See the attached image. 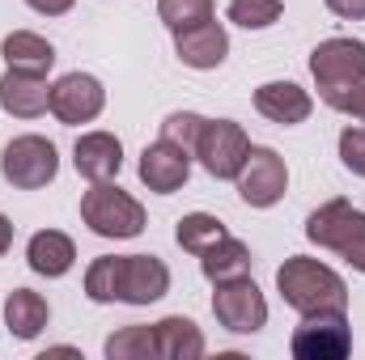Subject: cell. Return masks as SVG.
<instances>
[{
	"label": "cell",
	"mask_w": 365,
	"mask_h": 360,
	"mask_svg": "<svg viewBox=\"0 0 365 360\" xmlns=\"http://www.w3.org/2000/svg\"><path fill=\"white\" fill-rule=\"evenodd\" d=\"M170 292V268L158 255H102L86 271V297L98 305H149Z\"/></svg>",
	"instance_id": "6da1fadb"
},
{
	"label": "cell",
	"mask_w": 365,
	"mask_h": 360,
	"mask_svg": "<svg viewBox=\"0 0 365 360\" xmlns=\"http://www.w3.org/2000/svg\"><path fill=\"white\" fill-rule=\"evenodd\" d=\"M276 288L284 297L289 309L297 314H314V309H344L349 305V284L319 259H306V255H293L284 259L276 271Z\"/></svg>",
	"instance_id": "7a4b0ae2"
},
{
	"label": "cell",
	"mask_w": 365,
	"mask_h": 360,
	"mask_svg": "<svg viewBox=\"0 0 365 360\" xmlns=\"http://www.w3.org/2000/svg\"><path fill=\"white\" fill-rule=\"evenodd\" d=\"M306 238L323 250H336L344 263L365 275V212L349 199H327L306 216Z\"/></svg>",
	"instance_id": "3957f363"
},
{
	"label": "cell",
	"mask_w": 365,
	"mask_h": 360,
	"mask_svg": "<svg viewBox=\"0 0 365 360\" xmlns=\"http://www.w3.org/2000/svg\"><path fill=\"white\" fill-rule=\"evenodd\" d=\"M81 221L98 238H140L145 233V208L110 182H93L81 195Z\"/></svg>",
	"instance_id": "277c9868"
},
{
	"label": "cell",
	"mask_w": 365,
	"mask_h": 360,
	"mask_svg": "<svg viewBox=\"0 0 365 360\" xmlns=\"http://www.w3.org/2000/svg\"><path fill=\"white\" fill-rule=\"evenodd\" d=\"M310 73H314L319 97L331 106L353 81L365 77V43H357V38H327V43H319L310 51Z\"/></svg>",
	"instance_id": "5b68a950"
},
{
	"label": "cell",
	"mask_w": 365,
	"mask_h": 360,
	"mask_svg": "<svg viewBox=\"0 0 365 360\" xmlns=\"http://www.w3.org/2000/svg\"><path fill=\"white\" fill-rule=\"evenodd\" d=\"M289 352L297 360H344L353 352V331L344 309H314L302 314V327L289 339Z\"/></svg>",
	"instance_id": "8992f818"
},
{
	"label": "cell",
	"mask_w": 365,
	"mask_h": 360,
	"mask_svg": "<svg viewBox=\"0 0 365 360\" xmlns=\"http://www.w3.org/2000/svg\"><path fill=\"white\" fill-rule=\"evenodd\" d=\"M0 174L17 191H38L60 174V153L47 136H17L0 153Z\"/></svg>",
	"instance_id": "52a82bcc"
},
{
	"label": "cell",
	"mask_w": 365,
	"mask_h": 360,
	"mask_svg": "<svg viewBox=\"0 0 365 360\" xmlns=\"http://www.w3.org/2000/svg\"><path fill=\"white\" fill-rule=\"evenodd\" d=\"M212 314L225 331L234 335H255L264 331L268 322V301L259 292V284L251 275H234V280H221L217 292H212Z\"/></svg>",
	"instance_id": "ba28073f"
},
{
	"label": "cell",
	"mask_w": 365,
	"mask_h": 360,
	"mask_svg": "<svg viewBox=\"0 0 365 360\" xmlns=\"http://www.w3.org/2000/svg\"><path fill=\"white\" fill-rule=\"evenodd\" d=\"M247 153H251V140L234 119H204V132L195 140V157L212 179H238Z\"/></svg>",
	"instance_id": "9c48e42d"
},
{
	"label": "cell",
	"mask_w": 365,
	"mask_h": 360,
	"mask_svg": "<svg viewBox=\"0 0 365 360\" xmlns=\"http://www.w3.org/2000/svg\"><path fill=\"white\" fill-rule=\"evenodd\" d=\"M234 182H238V195H242L251 208H272L276 199L284 195V186H289L284 157H280L276 149H251Z\"/></svg>",
	"instance_id": "30bf717a"
},
{
	"label": "cell",
	"mask_w": 365,
	"mask_h": 360,
	"mask_svg": "<svg viewBox=\"0 0 365 360\" xmlns=\"http://www.w3.org/2000/svg\"><path fill=\"white\" fill-rule=\"evenodd\" d=\"M102 106H106V90L90 73H68V77H60L51 85V115L60 123H68V127L93 123L102 115Z\"/></svg>",
	"instance_id": "8fae6325"
},
{
	"label": "cell",
	"mask_w": 365,
	"mask_h": 360,
	"mask_svg": "<svg viewBox=\"0 0 365 360\" xmlns=\"http://www.w3.org/2000/svg\"><path fill=\"white\" fill-rule=\"evenodd\" d=\"M191 174V153L179 149V144H170V140H153V144H145V153H140V182L149 186V191H158V195H175L182 182Z\"/></svg>",
	"instance_id": "7c38bea8"
},
{
	"label": "cell",
	"mask_w": 365,
	"mask_h": 360,
	"mask_svg": "<svg viewBox=\"0 0 365 360\" xmlns=\"http://www.w3.org/2000/svg\"><path fill=\"white\" fill-rule=\"evenodd\" d=\"M175 51H179V60L187 68L208 73V68H221V64H225V55H230V34H225L221 21L208 17V21H200V26L175 34Z\"/></svg>",
	"instance_id": "4fadbf2b"
},
{
	"label": "cell",
	"mask_w": 365,
	"mask_h": 360,
	"mask_svg": "<svg viewBox=\"0 0 365 360\" xmlns=\"http://www.w3.org/2000/svg\"><path fill=\"white\" fill-rule=\"evenodd\" d=\"M0 110L13 115V119H38L43 110H51V85H47V77L9 68L0 77Z\"/></svg>",
	"instance_id": "5bb4252c"
},
{
	"label": "cell",
	"mask_w": 365,
	"mask_h": 360,
	"mask_svg": "<svg viewBox=\"0 0 365 360\" xmlns=\"http://www.w3.org/2000/svg\"><path fill=\"white\" fill-rule=\"evenodd\" d=\"M73 166H77L81 179L110 182L119 174V166H123V144H119V136H110V132H86V136L77 140V149H73Z\"/></svg>",
	"instance_id": "9a60e30c"
},
{
	"label": "cell",
	"mask_w": 365,
	"mask_h": 360,
	"mask_svg": "<svg viewBox=\"0 0 365 360\" xmlns=\"http://www.w3.org/2000/svg\"><path fill=\"white\" fill-rule=\"evenodd\" d=\"M255 110L264 119L280 123V127H293V123L310 119L314 102H310V93L302 90V85H293V81H268V85L255 90Z\"/></svg>",
	"instance_id": "2e32d148"
},
{
	"label": "cell",
	"mask_w": 365,
	"mask_h": 360,
	"mask_svg": "<svg viewBox=\"0 0 365 360\" xmlns=\"http://www.w3.org/2000/svg\"><path fill=\"white\" fill-rule=\"evenodd\" d=\"M26 259H30V271L56 280V275H64V271L77 263V246H73V238L60 233V229H38V233L30 238V246H26Z\"/></svg>",
	"instance_id": "e0dca14e"
},
{
	"label": "cell",
	"mask_w": 365,
	"mask_h": 360,
	"mask_svg": "<svg viewBox=\"0 0 365 360\" xmlns=\"http://www.w3.org/2000/svg\"><path fill=\"white\" fill-rule=\"evenodd\" d=\"M47 322H51V305H47L38 292L13 288V292L4 297V327H9V335H17V339H38Z\"/></svg>",
	"instance_id": "ac0fdd59"
},
{
	"label": "cell",
	"mask_w": 365,
	"mask_h": 360,
	"mask_svg": "<svg viewBox=\"0 0 365 360\" xmlns=\"http://www.w3.org/2000/svg\"><path fill=\"white\" fill-rule=\"evenodd\" d=\"M0 55H4L9 68H17V73H38V77H47L51 64H56V47H51L47 38L30 34V30H13V34H4Z\"/></svg>",
	"instance_id": "d6986e66"
},
{
	"label": "cell",
	"mask_w": 365,
	"mask_h": 360,
	"mask_svg": "<svg viewBox=\"0 0 365 360\" xmlns=\"http://www.w3.org/2000/svg\"><path fill=\"white\" fill-rule=\"evenodd\" d=\"M153 335H158V360H195L204 356V335L191 318H162L153 322Z\"/></svg>",
	"instance_id": "ffe728a7"
},
{
	"label": "cell",
	"mask_w": 365,
	"mask_h": 360,
	"mask_svg": "<svg viewBox=\"0 0 365 360\" xmlns=\"http://www.w3.org/2000/svg\"><path fill=\"white\" fill-rule=\"evenodd\" d=\"M251 250H247V242H238V238H221L217 246H208L204 255H200V271L212 280V284H221V280H234V275H251Z\"/></svg>",
	"instance_id": "44dd1931"
},
{
	"label": "cell",
	"mask_w": 365,
	"mask_h": 360,
	"mask_svg": "<svg viewBox=\"0 0 365 360\" xmlns=\"http://www.w3.org/2000/svg\"><path fill=\"white\" fill-rule=\"evenodd\" d=\"M221 238H230V233H225V225H221L217 216H208V212H187L179 221V229H175V242H179L187 255H195V259H200L208 246H217Z\"/></svg>",
	"instance_id": "7402d4cb"
},
{
	"label": "cell",
	"mask_w": 365,
	"mask_h": 360,
	"mask_svg": "<svg viewBox=\"0 0 365 360\" xmlns=\"http://www.w3.org/2000/svg\"><path fill=\"white\" fill-rule=\"evenodd\" d=\"M106 356L110 360H149L158 356V335L153 327H123L106 339Z\"/></svg>",
	"instance_id": "603a6c76"
},
{
	"label": "cell",
	"mask_w": 365,
	"mask_h": 360,
	"mask_svg": "<svg viewBox=\"0 0 365 360\" xmlns=\"http://www.w3.org/2000/svg\"><path fill=\"white\" fill-rule=\"evenodd\" d=\"M284 4L280 0H230V21L242 30H268L280 21Z\"/></svg>",
	"instance_id": "cb8c5ba5"
},
{
	"label": "cell",
	"mask_w": 365,
	"mask_h": 360,
	"mask_svg": "<svg viewBox=\"0 0 365 360\" xmlns=\"http://www.w3.org/2000/svg\"><path fill=\"white\" fill-rule=\"evenodd\" d=\"M158 17L179 34V30H191L212 17V0H158Z\"/></svg>",
	"instance_id": "d4e9b609"
},
{
	"label": "cell",
	"mask_w": 365,
	"mask_h": 360,
	"mask_svg": "<svg viewBox=\"0 0 365 360\" xmlns=\"http://www.w3.org/2000/svg\"><path fill=\"white\" fill-rule=\"evenodd\" d=\"M200 132H204V115H195V110H175V115H166V123H162V140L179 144L187 153H195Z\"/></svg>",
	"instance_id": "484cf974"
},
{
	"label": "cell",
	"mask_w": 365,
	"mask_h": 360,
	"mask_svg": "<svg viewBox=\"0 0 365 360\" xmlns=\"http://www.w3.org/2000/svg\"><path fill=\"white\" fill-rule=\"evenodd\" d=\"M340 162H344V170L365 179V127H344L340 132Z\"/></svg>",
	"instance_id": "4316f807"
},
{
	"label": "cell",
	"mask_w": 365,
	"mask_h": 360,
	"mask_svg": "<svg viewBox=\"0 0 365 360\" xmlns=\"http://www.w3.org/2000/svg\"><path fill=\"white\" fill-rule=\"evenodd\" d=\"M331 110H344V115H353L357 123H365V77L361 81H353L349 90L340 93V97L331 102Z\"/></svg>",
	"instance_id": "83f0119b"
},
{
	"label": "cell",
	"mask_w": 365,
	"mask_h": 360,
	"mask_svg": "<svg viewBox=\"0 0 365 360\" xmlns=\"http://www.w3.org/2000/svg\"><path fill=\"white\" fill-rule=\"evenodd\" d=\"M336 17H349V21H365V0H323Z\"/></svg>",
	"instance_id": "f1b7e54d"
},
{
	"label": "cell",
	"mask_w": 365,
	"mask_h": 360,
	"mask_svg": "<svg viewBox=\"0 0 365 360\" xmlns=\"http://www.w3.org/2000/svg\"><path fill=\"white\" fill-rule=\"evenodd\" d=\"M26 4H30L34 13H43V17H64L77 0H26Z\"/></svg>",
	"instance_id": "f546056e"
},
{
	"label": "cell",
	"mask_w": 365,
	"mask_h": 360,
	"mask_svg": "<svg viewBox=\"0 0 365 360\" xmlns=\"http://www.w3.org/2000/svg\"><path fill=\"white\" fill-rule=\"evenodd\" d=\"M9 246H13V221H9V216H0V255H4Z\"/></svg>",
	"instance_id": "4dcf8cb0"
}]
</instances>
